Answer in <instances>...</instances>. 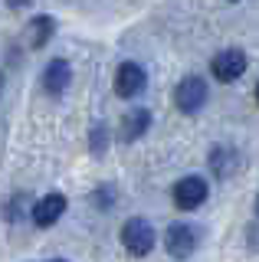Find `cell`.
<instances>
[{
    "label": "cell",
    "instance_id": "cell-11",
    "mask_svg": "<svg viewBox=\"0 0 259 262\" xmlns=\"http://www.w3.org/2000/svg\"><path fill=\"white\" fill-rule=\"evenodd\" d=\"M105 144H109V131H105L102 121H95V125H92V135H89V147H92V154H95V158H102Z\"/></svg>",
    "mask_w": 259,
    "mask_h": 262
},
{
    "label": "cell",
    "instance_id": "cell-2",
    "mask_svg": "<svg viewBox=\"0 0 259 262\" xmlns=\"http://www.w3.org/2000/svg\"><path fill=\"white\" fill-rule=\"evenodd\" d=\"M204 102H207V82L200 79V76H187V79L177 82V89H174V105H177L184 115H197L200 108H204Z\"/></svg>",
    "mask_w": 259,
    "mask_h": 262
},
{
    "label": "cell",
    "instance_id": "cell-17",
    "mask_svg": "<svg viewBox=\"0 0 259 262\" xmlns=\"http://www.w3.org/2000/svg\"><path fill=\"white\" fill-rule=\"evenodd\" d=\"M256 213H259V196H256Z\"/></svg>",
    "mask_w": 259,
    "mask_h": 262
},
{
    "label": "cell",
    "instance_id": "cell-9",
    "mask_svg": "<svg viewBox=\"0 0 259 262\" xmlns=\"http://www.w3.org/2000/svg\"><path fill=\"white\" fill-rule=\"evenodd\" d=\"M151 128V112L148 108H135L121 118V141H138L144 131Z\"/></svg>",
    "mask_w": 259,
    "mask_h": 262
},
{
    "label": "cell",
    "instance_id": "cell-1",
    "mask_svg": "<svg viewBox=\"0 0 259 262\" xmlns=\"http://www.w3.org/2000/svg\"><path fill=\"white\" fill-rule=\"evenodd\" d=\"M155 239H158L155 226H151L148 220H141V216H132L125 226H121V246H125L132 256H148V252L155 249Z\"/></svg>",
    "mask_w": 259,
    "mask_h": 262
},
{
    "label": "cell",
    "instance_id": "cell-14",
    "mask_svg": "<svg viewBox=\"0 0 259 262\" xmlns=\"http://www.w3.org/2000/svg\"><path fill=\"white\" fill-rule=\"evenodd\" d=\"M0 95H4V72H0Z\"/></svg>",
    "mask_w": 259,
    "mask_h": 262
},
{
    "label": "cell",
    "instance_id": "cell-8",
    "mask_svg": "<svg viewBox=\"0 0 259 262\" xmlns=\"http://www.w3.org/2000/svg\"><path fill=\"white\" fill-rule=\"evenodd\" d=\"M69 82H72V69H69V62L66 59H50V66L43 69V89L50 95H62L69 89Z\"/></svg>",
    "mask_w": 259,
    "mask_h": 262
},
{
    "label": "cell",
    "instance_id": "cell-15",
    "mask_svg": "<svg viewBox=\"0 0 259 262\" xmlns=\"http://www.w3.org/2000/svg\"><path fill=\"white\" fill-rule=\"evenodd\" d=\"M256 102H259V85H256Z\"/></svg>",
    "mask_w": 259,
    "mask_h": 262
},
{
    "label": "cell",
    "instance_id": "cell-16",
    "mask_svg": "<svg viewBox=\"0 0 259 262\" xmlns=\"http://www.w3.org/2000/svg\"><path fill=\"white\" fill-rule=\"evenodd\" d=\"M50 262H66V259H50Z\"/></svg>",
    "mask_w": 259,
    "mask_h": 262
},
{
    "label": "cell",
    "instance_id": "cell-10",
    "mask_svg": "<svg viewBox=\"0 0 259 262\" xmlns=\"http://www.w3.org/2000/svg\"><path fill=\"white\" fill-rule=\"evenodd\" d=\"M56 33V20L53 16H33V20L27 23V43L30 49H43L50 43V36Z\"/></svg>",
    "mask_w": 259,
    "mask_h": 262
},
{
    "label": "cell",
    "instance_id": "cell-12",
    "mask_svg": "<svg viewBox=\"0 0 259 262\" xmlns=\"http://www.w3.org/2000/svg\"><path fill=\"white\" fill-rule=\"evenodd\" d=\"M20 203H23V207H27V203H30V193H17V196H13L10 203H7L4 216L10 220V223H17V220H20Z\"/></svg>",
    "mask_w": 259,
    "mask_h": 262
},
{
    "label": "cell",
    "instance_id": "cell-6",
    "mask_svg": "<svg viewBox=\"0 0 259 262\" xmlns=\"http://www.w3.org/2000/svg\"><path fill=\"white\" fill-rule=\"evenodd\" d=\"M164 249L171 252L174 259H187L193 249H197V229L187 223H174L164 233Z\"/></svg>",
    "mask_w": 259,
    "mask_h": 262
},
{
    "label": "cell",
    "instance_id": "cell-4",
    "mask_svg": "<svg viewBox=\"0 0 259 262\" xmlns=\"http://www.w3.org/2000/svg\"><path fill=\"white\" fill-rule=\"evenodd\" d=\"M144 69L138 62H121L115 69V95L121 98H138L144 92Z\"/></svg>",
    "mask_w": 259,
    "mask_h": 262
},
{
    "label": "cell",
    "instance_id": "cell-3",
    "mask_svg": "<svg viewBox=\"0 0 259 262\" xmlns=\"http://www.w3.org/2000/svg\"><path fill=\"white\" fill-rule=\"evenodd\" d=\"M207 193H210L207 180L197 177V174H190V177H184V180H177V184H174V203H177L181 210L200 207V203L207 200Z\"/></svg>",
    "mask_w": 259,
    "mask_h": 262
},
{
    "label": "cell",
    "instance_id": "cell-7",
    "mask_svg": "<svg viewBox=\"0 0 259 262\" xmlns=\"http://www.w3.org/2000/svg\"><path fill=\"white\" fill-rule=\"evenodd\" d=\"M62 213H66V196L62 193H46V196H39L33 203V223L39 229H46V226H53Z\"/></svg>",
    "mask_w": 259,
    "mask_h": 262
},
{
    "label": "cell",
    "instance_id": "cell-5",
    "mask_svg": "<svg viewBox=\"0 0 259 262\" xmlns=\"http://www.w3.org/2000/svg\"><path fill=\"white\" fill-rule=\"evenodd\" d=\"M210 69L220 82H233L246 72V53L243 49H220L213 56V62H210Z\"/></svg>",
    "mask_w": 259,
    "mask_h": 262
},
{
    "label": "cell",
    "instance_id": "cell-13",
    "mask_svg": "<svg viewBox=\"0 0 259 262\" xmlns=\"http://www.w3.org/2000/svg\"><path fill=\"white\" fill-rule=\"evenodd\" d=\"M92 203H99V210H109V203H112V187L95 190V193H92Z\"/></svg>",
    "mask_w": 259,
    "mask_h": 262
}]
</instances>
